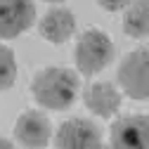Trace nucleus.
<instances>
[{"mask_svg": "<svg viewBox=\"0 0 149 149\" xmlns=\"http://www.w3.org/2000/svg\"><path fill=\"white\" fill-rule=\"evenodd\" d=\"M38 29H40V36L45 40H50L54 45H62L73 36V31H76V17H73V12L66 10V7H52L40 19Z\"/></svg>", "mask_w": 149, "mask_h": 149, "instance_id": "obj_8", "label": "nucleus"}, {"mask_svg": "<svg viewBox=\"0 0 149 149\" xmlns=\"http://www.w3.org/2000/svg\"><path fill=\"white\" fill-rule=\"evenodd\" d=\"M47 3H62V0H47Z\"/></svg>", "mask_w": 149, "mask_h": 149, "instance_id": "obj_14", "label": "nucleus"}, {"mask_svg": "<svg viewBox=\"0 0 149 149\" xmlns=\"http://www.w3.org/2000/svg\"><path fill=\"white\" fill-rule=\"evenodd\" d=\"M50 135H52L50 121L40 114V111H26V114L19 116V121H17V125H14L17 142H19L22 147H29V149L47 147Z\"/></svg>", "mask_w": 149, "mask_h": 149, "instance_id": "obj_7", "label": "nucleus"}, {"mask_svg": "<svg viewBox=\"0 0 149 149\" xmlns=\"http://www.w3.org/2000/svg\"><path fill=\"white\" fill-rule=\"evenodd\" d=\"M121 90L133 100H149V45L128 52L118 66Z\"/></svg>", "mask_w": 149, "mask_h": 149, "instance_id": "obj_3", "label": "nucleus"}, {"mask_svg": "<svg viewBox=\"0 0 149 149\" xmlns=\"http://www.w3.org/2000/svg\"><path fill=\"white\" fill-rule=\"evenodd\" d=\"M111 147L116 149H149V116L130 114L111 125Z\"/></svg>", "mask_w": 149, "mask_h": 149, "instance_id": "obj_4", "label": "nucleus"}, {"mask_svg": "<svg viewBox=\"0 0 149 149\" xmlns=\"http://www.w3.org/2000/svg\"><path fill=\"white\" fill-rule=\"evenodd\" d=\"M17 78V62H14V52L0 43V92H5L14 85Z\"/></svg>", "mask_w": 149, "mask_h": 149, "instance_id": "obj_11", "label": "nucleus"}, {"mask_svg": "<svg viewBox=\"0 0 149 149\" xmlns=\"http://www.w3.org/2000/svg\"><path fill=\"white\" fill-rule=\"evenodd\" d=\"M114 59V43L104 31H85L76 45V66L83 76H95Z\"/></svg>", "mask_w": 149, "mask_h": 149, "instance_id": "obj_2", "label": "nucleus"}, {"mask_svg": "<svg viewBox=\"0 0 149 149\" xmlns=\"http://www.w3.org/2000/svg\"><path fill=\"white\" fill-rule=\"evenodd\" d=\"M0 147H3V149H12L14 144H12V140H3V137H0Z\"/></svg>", "mask_w": 149, "mask_h": 149, "instance_id": "obj_13", "label": "nucleus"}, {"mask_svg": "<svg viewBox=\"0 0 149 149\" xmlns=\"http://www.w3.org/2000/svg\"><path fill=\"white\" fill-rule=\"evenodd\" d=\"M36 22L31 0H0V38H17Z\"/></svg>", "mask_w": 149, "mask_h": 149, "instance_id": "obj_6", "label": "nucleus"}, {"mask_svg": "<svg viewBox=\"0 0 149 149\" xmlns=\"http://www.w3.org/2000/svg\"><path fill=\"white\" fill-rule=\"evenodd\" d=\"M54 147L59 149H97L102 147L100 128L88 118L64 121L54 135Z\"/></svg>", "mask_w": 149, "mask_h": 149, "instance_id": "obj_5", "label": "nucleus"}, {"mask_svg": "<svg viewBox=\"0 0 149 149\" xmlns=\"http://www.w3.org/2000/svg\"><path fill=\"white\" fill-rule=\"evenodd\" d=\"M85 107L92 111V114H97V116H114L118 107H121V95H118V90L102 81V83H92L88 90H85Z\"/></svg>", "mask_w": 149, "mask_h": 149, "instance_id": "obj_9", "label": "nucleus"}, {"mask_svg": "<svg viewBox=\"0 0 149 149\" xmlns=\"http://www.w3.org/2000/svg\"><path fill=\"white\" fill-rule=\"evenodd\" d=\"M100 3V7H104L107 12H118V10H123L125 5H130L133 0H97Z\"/></svg>", "mask_w": 149, "mask_h": 149, "instance_id": "obj_12", "label": "nucleus"}, {"mask_svg": "<svg viewBox=\"0 0 149 149\" xmlns=\"http://www.w3.org/2000/svg\"><path fill=\"white\" fill-rule=\"evenodd\" d=\"M123 31L133 38L149 36V0H133L123 17Z\"/></svg>", "mask_w": 149, "mask_h": 149, "instance_id": "obj_10", "label": "nucleus"}, {"mask_svg": "<svg viewBox=\"0 0 149 149\" xmlns=\"http://www.w3.org/2000/svg\"><path fill=\"white\" fill-rule=\"evenodd\" d=\"M31 92L36 102L52 111H64L76 102L78 95V76L71 69L50 66L36 73Z\"/></svg>", "mask_w": 149, "mask_h": 149, "instance_id": "obj_1", "label": "nucleus"}]
</instances>
